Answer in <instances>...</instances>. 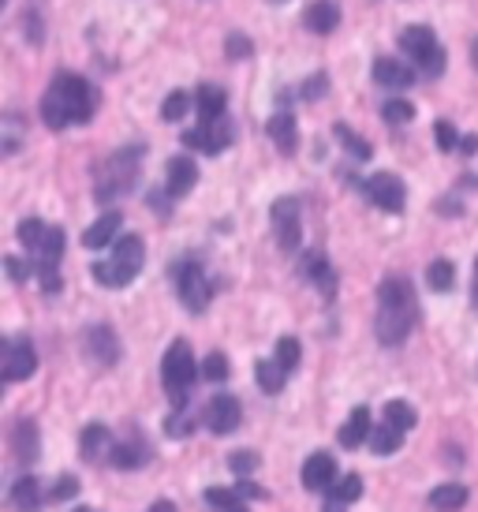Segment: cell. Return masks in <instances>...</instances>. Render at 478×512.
Listing matches in <instances>:
<instances>
[{
    "mask_svg": "<svg viewBox=\"0 0 478 512\" xmlns=\"http://www.w3.org/2000/svg\"><path fill=\"white\" fill-rule=\"evenodd\" d=\"M400 441H404V430L381 423V427L370 434V449H374L378 456H389V453H396V449H400Z\"/></svg>",
    "mask_w": 478,
    "mask_h": 512,
    "instance_id": "31",
    "label": "cell"
},
{
    "mask_svg": "<svg viewBox=\"0 0 478 512\" xmlns=\"http://www.w3.org/2000/svg\"><path fill=\"white\" fill-rule=\"evenodd\" d=\"M34 370H38V352L27 337L4 344V382H27Z\"/></svg>",
    "mask_w": 478,
    "mask_h": 512,
    "instance_id": "11",
    "label": "cell"
},
{
    "mask_svg": "<svg viewBox=\"0 0 478 512\" xmlns=\"http://www.w3.org/2000/svg\"><path fill=\"white\" fill-rule=\"evenodd\" d=\"M269 139L277 143V150L281 154H296V143H299V131H296V116L292 113H273L269 116Z\"/></svg>",
    "mask_w": 478,
    "mask_h": 512,
    "instance_id": "18",
    "label": "cell"
},
{
    "mask_svg": "<svg viewBox=\"0 0 478 512\" xmlns=\"http://www.w3.org/2000/svg\"><path fill=\"white\" fill-rule=\"evenodd\" d=\"M452 281H456V266H452L449 258H437L426 266V285L434 288V292H449Z\"/></svg>",
    "mask_w": 478,
    "mask_h": 512,
    "instance_id": "30",
    "label": "cell"
},
{
    "mask_svg": "<svg viewBox=\"0 0 478 512\" xmlns=\"http://www.w3.org/2000/svg\"><path fill=\"white\" fill-rule=\"evenodd\" d=\"M236 494H239V498H266V490H262V486H254V483H247V479H239Z\"/></svg>",
    "mask_w": 478,
    "mask_h": 512,
    "instance_id": "50",
    "label": "cell"
},
{
    "mask_svg": "<svg viewBox=\"0 0 478 512\" xmlns=\"http://www.w3.org/2000/svg\"><path fill=\"white\" fill-rule=\"evenodd\" d=\"M381 116H385L389 124H408L411 116H415V109H411V101H389V105L381 109Z\"/></svg>",
    "mask_w": 478,
    "mask_h": 512,
    "instance_id": "45",
    "label": "cell"
},
{
    "mask_svg": "<svg viewBox=\"0 0 478 512\" xmlns=\"http://www.w3.org/2000/svg\"><path fill=\"white\" fill-rule=\"evenodd\" d=\"M333 135H337L340 146H344V150H348L352 157H359V161H366V157L374 154V150H370V143H366V139H359V135H355L348 124H337V128H333Z\"/></svg>",
    "mask_w": 478,
    "mask_h": 512,
    "instance_id": "36",
    "label": "cell"
},
{
    "mask_svg": "<svg viewBox=\"0 0 478 512\" xmlns=\"http://www.w3.org/2000/svg\"><path fill=\"white\" fill-rule=\"evenodd\" d=\"M206 427L213 430V434H232V430L239 427V419H243V408H239V400L232 397V393H221V397H213L210 404H206Z\"/></svg>",
    "mask_w": 478,
    "mask_h": 512,
    "instance_id": "12",
    "label": "cell"
},
{
    "mask_svg": "<svg viewBox=\"0 0 478 512\" xmlns=\"http://www.w3.org/2000/svg\"><path fill=\"white\" fill-rule=\"evenodd\" d=\"M75 494H79V479H75V475H60L49 498H53V501H71Z\"/></svg>",
    "mask_w": 478,
    "mask_h": 512,
    "instance_id": "46",
    "label": "cell"
},
{
    "mask_svg": "<svg viewBox=\"0 0 478 512\" xmlns=\"http://www.w3.org/2000/svg\"><path fill=\"white\" fill-rule=\"evenodd\" d=\"M27 38H34V45H42V19L27 15Z\"/></svg>",
    "mask_w": 478,
    "mask_h": 512,
    "instance_id": "51",
    "label": "cell"
},
{
    "mask_svg": "<svg viewBox=\"0 0 478 512\" xmlns=\"http://www.w3.org/2000/svg\"><path fill=\"white\" fill-rule=\"evenodd\" d=\"M225 53H228V60H251L254 57V42L247 38V34L232 30V34L225 38Z\"/></svg>",
    "mask_w": 478,
    "mask_h": 512,
    "instance_id": "38",
    "label": "cell"
},
{
    "mask_svg": "<svg viewBox=\"0 0 478 512\" xmlns=\"http://www.w3.org/2000/svg\"><path fill=\"white\" fill-rule=\"evenodd\" d=\"M464 505H467V486L460 483H445L430 494V509L434 512H460Z\"/></svg>",
    "mask_w": 478,
    "mask_h": 512,
    "instance_id": "26",
    "label": "cell"
},
{
    "mask_svg": "<svg viewBox=\"0 0 478 512\" xmlns=\"http://www.w3.org/2000/svg\"><path fill=\"white\" fill-rule=\"evenodd\" d=\"M0 143H4V154H15L19 143H23V120L15 113L4 116V135H0Z\"/></svg>",
    "mask_w": 478,
    "mask_h": 512,
    "instance_id": "39",
    "label": "cell"
},
{
    "mask_svg": "<svg viewBox=\"0 0 478 512\" xmlns=\"http://www.w3.org/2000/svg\"><path fill=\"white\" fill-rule=\"evenodd\" d=\"M45 232H49V225L38 221V217H23V221H19V243L30 247V251H38V247H42Z\"/></svg>",
    "mask_w": 478,
    "mask_h": 512,
    "instance_id": "35",
    "label": "cell"
},
{
    "mask_svg": "<svg viewBox=\"0 0 478 512\" xmlns=\"http://www.w3.org/2000/svg\"><path fill=\"white\" fill-rule=\"evenodd\" d=\"M400 49L411 57L419 75L437 79V75L445 72V49H441V42H437V34L430 27H408L400 34Z\"/></svg>",
    "mask_w": 478,
    "mask_h": 512,
    "instance_id": "6",
    "label": "cell"
},
{
    "mask_svg": "<svg viewBox=\"0 0 478 512\" xmlns=\"http://www.w3.org/2000/svg\"><path fill=\"white\" fill-rule=\"evenodd\" d=\"M83 344H86V352L98 359V363H116L120 359V341H116V333L105 322H98V326H90L83 333Z\"/></svg>",
    "mask_w": 478,
    "mask_h": 512,
    "instance_id": "15",
    "label": "cell"
},
{
    "mask_svg": "<svg viewBox=\"0 0 478 512\" xmlns=\"http://www.w3.org/2000/svg\"><path fill=\"white\" fill-rule=\"evenodd\" d=\"M232 139H236V128L228 124V116L225 120H213V124H198L195 131L183 135V143L202 150V154H221V150L232 146Z\"/></svg>",
    "mask_w": 478,
    "mask_h": 512,
    "instance_id": "10",
    "label": "cell"
},
{
    "mask_svg": "<svg viewBox=\"0 0 478 512\" xmlns=\"http://www.w3.org/2000/svg\"><path fill=\"white\" fill-rule=\"evenodd\" d=\"M34 270H38V277H42L45 296H57L60 292V262H38Z\"/></svg>",
    "mask_w": 478,
    "mask_h": 512,
    "instance_id": "43",
    "label": "cell"
},
{
    "mask_svg": "<svg viewBox=\"0 0 478 512\" xmlns=\"http://www.w3.org/2000/svg\"><path fill=\"white\" fill-rule=\"evenodd\" d=\"M198 116H202V124H213V120H225V90L221 86H198Z\"/></svg>",
    "mask_w": 478,
    "mask_h": 512,
    "instance_id": "24",
    "label": "cell"
},
{
    "mask_svg": "<svg viewBox=\"0 0 478 512\" xmlns=\"http://www.w3.org/2000/svg\"><path fill=\"white\" fill-rule=\"evenodd\" d=\"M4 270H8V277H12V281H27V277H30L27 266H23L19 258H12V255L4 258Z\"/></svg>",
    "mask_w": 478,
    "mask_h": 512,
    "instance_id": "49",
    "label": "cell"
},
{
    "mask_svg": "<svg viewBox=\"0 0 478 512\" xmlns=\"http://www.w3.org/2000/svg\"><path fill=\"white\" fill-rule=\"evenodd\" d=\"M146 512H176V509H172V501H154Z\"/></svg>",
    "mask_w": 478,
    "mask_h": 512,
    "instance_id": "53",
    "label": "cell"
},
{
    "mask_svg": "<svg viewBox=\"0 0 478 512\" xmlns=\"http://www.w3.org/2000/svg\"><path fill=\"white\" fill-rule=\"evenodd\" d=\"M172 281H176V296H180V303L191 314H202L206 307H210V281H206V273H202L198 262H191V258L176 262V266H172Z\"/></svg>",
    "mask_w": 478,
    "mask_h": 512,
    "instance_id": "7",
    "label": "cell"
},
{
    "mask_svg": "<svg viewBox=\"0 0 478 512\" xmlns=\"http://www.w3.org/2000/svg\"><path fill=\"white\" fill-rule=\"evenodd\" d=\"M303 270H307L310 277L318 281V288H322L325 296H333V292H337V273H333V266H329V262H325V258L318 255V251H314V255H307Z\"/></svg>",
    "mask_w": 478,
    "mask_h": 512,
    "instance_id": "27",
    "label": "cell"
},
{
    "mask_svg": "<svg viewBox=\"0 0 478 512\" xmlns=\"http://www.w3.org/2000/svg\"><path fill=\"white\" fill-rule=\"evenodd\" d=\"M273 4H284V0H273Z\"/></svg>",
    "mask_w": 478,
    "mask_h": 512,
    "instance_id": "58",
    "label": "cell"
},
{
    "mask_svg": "<svg viewBox=\"0 0 478 512\" xmlns=\"http://www.w3.org/2000/svg\"><path fill=\"white\" fill-rule=\"evenodd\" d=\"M475 64H478V42H475Z\"/></svg>",
    "mask_w": 478,
    "mask_h": 512,
    "instance_id": "56",
    "label": "cell"
},
{
    "mask_svg": "<svg viewBox=\"0 0 478 512\" xmlns=\"http://www.w3.org/2000/svg\"><path fill=\"white\" fill-rule=\"evenodd\" d=\"M142 262H146V247H142L139 236H120L113 255L105 258V262H94V281L109 288H124L139 277Z\"/></svg>",
    "mask_w": 478,
    "mask_h": 512,
    "instance_id": "4",
    "label": "cell"
},
{
    "mask_svg": "<svg viewBox=\"0 0 478 512\" xmlns=\"http://www.w3.org/2000/svg\"><path fill=\"white\" fill-rule=\"evenodd\" d=\"M165 430H169L172 438H183V434H191V419H187V415H172L169 423H165Z\"/></svg>",
    "mask_w": 478,
    "mask_h": 512,
    "instance_id": "48",
    "label": "cell"
},
{
    "mask_svg": "<svg viewBox=\"0 0 478 512\" xmlns=\"http://www.w3.org/2000/svg\"><path fill=\"white\" fill-rule=\"evenodd\" d=\"M333 483H337V460L329 453H310L303 464V486L318 494V490H333Z\"/></svg>",
    "mask_w": 478,
    "mask_h": 512,
    "instance_id": "13",
    "label": "cell"
},
{
    "mask_svg": "<svg viewBox=\"0 0 478 512\" xmlns=\"http://www.w3.org/2000/svg\"><path fill=\"white\" fill-rule=\"evenodd\" d=\"M8 505H12V512H38L42 509V483L34 475H23L8 494Z\"/></svg>",
    "mask_w": 478,
    "mask_h": 512,
    "instance_id": "21",
    "label": "cell"
},
{
    "mask_svg": "<svg viewBox=\"0 0 478 512\" xmlns=\"http://www.w3.org/2000/svg\"><path fill=\"white\" fill-rule=\"evenodd\" d=\"M303 23H307V30H314V34H333L340 23V8L333 0H314L307 12H303Z\"/></svg>",
    "mask_w": 478,
    "mask_h": 512,
    "instance_id": "22",
    "label": "cell"
},
{
    "mask_svg": "<svg viewBox=\"0 0 478 512\" xmlns=\"http://www.w3.org/2000/svg\"><path fill=\"white\" fill-rule=\"evenodd\" d=\"M471 299L478 303V262H475V288H471Z\"/></svg>",
    "mask_w": 478,
    "mask_h": 512,
    "instance_id": "55",
    "label": "cell"
},
{
    "mask_svg": "<svg viewBox=\"0 0 478 512\" xmlns=\"http://www.w3.org/2000/svg\"><path fill=\"white\" fill-rule=\"evenodd\" d=\"M434 135H437V150H460V135H456V128H452L449 120H437L434 124Z\"/></svg>",
    "mask_w": 478,
    "mask_h": 512,
    "instance_id": "44",
    "label": "cell"
},
{
    "mask_svg": "<svg viewBox=\"0 0 478 512\" xmlns=\"http://www.w3.org/2000/svg\"><path fill=\"white\" fill-rule=\"evenodd\" d=\"M370 434H374V427H370V408L359 404V408H352V415H348V423L340 427L337 438L344 449H359L363 441H370Z\"/></svg>",
    "mask_w": 478,
    "mask_h": 512,
    "instance_id": "17",
    "label": "cell"
},
{
    "mask_svg": "<svg viewBox=\"0 0 478 512\" xmlns=\"http://www.w3.org/2000/svg\"><path fill=\"white\" fill-rule=\"evenodd\" d=\"M75 512H94V509H75Z\"/></svg>",
    "mask_w": 478,
    "mask_h": 512,
    "instance_id": "57",
    "label": "cell"
},
{
    "mask_svg": "<svg viewBox=\"0 0 478 512\" xmlns=\"http://www.w3.org/2000/svg\"><path fill=\"white\" fill-rule=\"evenodd\" d=\"M202 378H206V382H228L225 352H210V356L202 359Z\"/></svg>",
    "mask_w": 478,
    "mask_h": 512,
    "instance_id": "40",
    "label": "cell"
},
{
    "mask_svg": "<svg viewBox=\"0 0 478 512\" xmlns=\"http://www.w3.org/2000/svg\"><path fill=\"white\" fill-rule=\"evenodd\" d=\"M98 109V90L83 75L60 72L42 98V120L49 131H64L71 124H90Z\"/></svg>",
    "mask_w": 478,
    "mask_h": 512,
    "instance_id": "1",
    "label": "cell"
},
{
    "mask_svg": "<svg viewBox=\"0 0 478 512\" xmlns=\"http://www.w3.org/2000/svg\"><path fill=\"white\" fill-rule=\"evenodd\" d=\"M322 512H344V505H340V501H329V505H325Z\"/></svg>",
    "mask_w": 478,
    "mask_h": 512,
    "instance_id": "54",
    "label": "cell"
},
{
    "mask_svg": "<svg viewBox=\"0 0 478 512\" xmlns=\"http://www.w3.org/2000/svg\"><path fill=\"white\" fill-rule=\"evenodd\" d=\"M363 191H366V199L374 202L378 210H385V214H400L404 202H408V187H404V180L393 176V172H374L363 184Z\"/></svg>",
    "mask_w": 478,
    "mask_h": 512,
    "instance_id": "9",
    "label": "cell"
},
{
    "mask_svg": "<svg viewBox=\"0 0 478 512\" xmlns=\"http://www.w3.org/2000/svg\"><path fill=\"white\" fill-rule=\"evenodd\" d=\"M12 453H15V460H19L23 468L38 460V453H42V434H38V423H34V419H19V423H15Z\"/></svg>",
    "mask_w": 478,
    "mask_h": 512,
    "instance_id": "14",
    "label": "cell"
},
{
    "mask_svg": "<svg viewBox=\"0 0 478 512\" xmlns=\"http://www.w3.org/2000/svg\"><path fill=\"white\" fill-rule=\"evenodd\" d=\"M191 109V94H183V90H172L169 98L161 101V120L165 124H180L183 116Z\"/></svg>",
    "mask_w": 478,
    "mask_h": 512,
    "instance_id": "34",
    "label": "cell"
},
{
    "mask_svg": "<svg viewBox=\"0 0 478 512\" xmlns=\"http://www.w3.org/2000/svg\"><path fill=\"white\" fill-rule=\"evenodd\" d=\"M113 445L116 441L105 423H90L83 430V438H79V453H83V460H101L105 453H113Z\"/></svg>",
    "mask_w": 478,
    "mask_h": 512,
    "instance_id": "20",
    "label": "cell"
},
{
    "mask_svg": "<svg viewBox=\"0 0 478 512\" xmlns=\"http://www.w3.org/2000/svg\"><path fill=\"white\" fill-rule=\"evenodd\" d=\"M363 498V479L359 475H344V479H337L333 483V490H329V501H340V505H352V501Z\"/></svg>",
    "mask_w": 478,
    "mask_h": 512,
    "instance_id": "33",
    "label": "cell"
},
{
    "mask_svg": "<svg viewBox=\"0 0 478 512\" xmlns=\"http://www.w3.org/2000/svg\"><path fill=\"white\" fill-rule=\"evenodd\" d=\"M206 505H210L213 512H247L243 498H239L236 490H225V486H210V490H206Z\"/></svg>",
    "mask_w": 478,
    "mask_h": 512,
    "instance_id": "29",
    "label": "cell"
},
{
    "mask_svg": "<svg viewBox=\"0 0 478 512\" xmlns=\"http://www.w3.org/2000/svg\"><path fill=\"white\" fill-rule=\"evenodd\" d=\"M195 184H198L195 161H191V157H172L169 161V195L172 199H183Z\"/></svg>",
    "mask_w": 478,
    "mask_h": 512,
    "instance_id": "19",
    "label": "cell"
},
{
    "mask_svg": "<svg viewBox=\"0 0 478 512\" xmlns=\"http://www.w3.org/2000/svg\"><path fill=\"white\" fill-rule=\"evenodd\" d=\"M460 154H478V135H464V139H460Z\"/></svg>",
    "mask_w": 478,
    "mask_h": 512,
    "instance_id": "52",
    "label": "cell"
},
{
    "mask_svg": "<svg viewBox=\"0 0 478 512\" xmlns=\"http://www.w3.org/2000/svg\"><path fill=\"white\" fill-rule=\"evenodd\" d=\"M325 86H329V79H325V75H314V79H307V86L299 90V98H303V101L322 98V94H325Z\"/></svg>",
    "mask_w": 478,
    "mask_h": 512,
    "instance_id": "47",
    "label": "cell"
},
{
    "mask_svg": "<svg viewBox=\"0 0 478 512\" xmlns=\"http://www.w3.org/2000/svg\"><path fill=\"white\" fill-rule=\"evenodd\" d=\"M109 460H113L120 471H131V468H142V464L150 460V449H146L142 441H116Z\"/></svg>",
    "mask_w": 478,
    "mask_h": 512,
    "instance_id": "25",
    "label": "cell"
},
{
    "mask_svg": "<svg viewBox=\"0 0 478 512\" xmlns=\"http://www.w3.org/2000/svg\"><path fill=\"white\" fill-rule=\"evenodd\" d=\"M419 322V303L408 277H385L378 285V322L374 333L385 348H400Z\"/></svg>",
    "mask_w": 478,
    "mask_h": 512,
    "instance_id": "2",
    "label": "cell"
},
{
    "mask_svg": "<svg viewBox=\"0 0 478 512\" xmlns=\"http://www.w3.org/2000/svg\"><path fill=\"white\" fill-rule=\"evenodd\" d=\"M273 228H277V243H281V251L288 255H296L299 251V240H303V210H299V199L292 195H284V199L273 202Z\"/></svg>",
    "mask_w": 478,
    "mask_h": 512,
    "instance_id": "8",
    "label": "cell"
},
{
    "mask_svg": "<svg viewBox=\"0 0 478 512\" xmlns=\"http://www.w3.org/2000/svg\"><path fill=\"white\" fill-rule=\"evenodd\" d=\"M120 225H124V217L116 214V210H109V214H101L94 225L83 232V247H90V251H98V247H105V243H113V236L120 232Z\"/></svg>",
    "mask_w": 478,
    "mask_h": 512,
    "instance_id": "23",
    "label": "cell"
},
{
    "mask_svg": "<svg viewBox=\"0 0 478 512\" xmlns=\"http://www.w3.org/2000/svg\"><path fill=\"white\" fill-rule=\"evenodd\" d=\"M228 468L236 471L239 479H247V475H254V471H258V453H251V449H239V453L228 456Z\"/></svg>",
    "mask_w": 478,
    "mask_h": 512,
    "instance_id": "42",
    "label": "cell"
},
{
    "mask_svg": "<svg viewBox=\"0 0 478 512\" xmlns=\"http://www.w3.org/2000/svg\"><path fill=\"white\" fill-rule=\"evenodd\" d=\"M195 352H191V344L187 341H172L165 359H161V382H165V393L169 400L176 404V412H180L187 397H191V389H195Z\"/></svg>",
    "mask_w": 478,
    "mask_h": 512,
    "instance_id": "5",
    "label": "cell"
},
{
    "mask_svg": "<svg viewBox=\"0 0 478 512\" xmlns=\"http://www.w3.org/2000/svg\"><path fill=\"white\" fill-rule=\"evenodd\" d=\"M60 255H64V228H49L45 243L38 247V262H60Z\"/></svg>",
    "mask_w": 478,
    "mask_h": 512,
    "instance_id": "37",
    "label": "cell"
},
{
    "mask_svg": "<svg viewBox=\"0 0 478 512\" xmlns=\"http://www.w3.org/2000/svg\"><path fill=\"white\" fill-rule=\"evenodd\" d=\"M284 378H288V370H284L277 359H262V363H258V385H262L266 393H281Z\"/></svg>",
    "mask_w": 478,
    "mask_h": 512,
    "instance_id": "32",
    "label": "cell"
},
{
    "mask_svg": "<svg viewBox=\"0 0 478 512\" xmlns=\"http://www.w3.org/2000/svg\"><path fill=\"white\" fill-rule=\"evenodd\" d=\"M385 423L408 434V430L419 423V415H415V408H411L408 400H389V404H385Z\"/></svg>",
    "mask_w": 478,
    "mask_h": 512,
    "instance_id": "28",
    "label": "cell"
},
{
    "mask_svg": "<svg viewBox=\"0 0 478 512\" xmlns=\"http://www.w3.org/2000/svg\"><path fill=\"white\" fill-rule=\"evenodd\" d=\"M139 165H142V146L139 143L120 146V150H113V154L105 157L98 176H94V195H98V202L124 199L127 191L135 187V180H139Z\"/></svg>",
    "mask_w": 478,
    "mask_h": 512,
    "instance_id": "3",
    "label": "cell"
},
{
    "mask_svg": "<svg viewBox=\"0 0 478 512\" xmlns=\"http://www.w3.org/2000/svg\"><path fill=\"white\" fill-rule=\"evenodd\" d=\"M374 83L393 86V90H404V86H415V72H411L404 60L378 57V60H374Z\"/></svg>",
    "mask_w": 478,
    "mask_h": 512,
    "instance_id": "16",
    "label": "cell"
},
{
    "mask_svg": "<svg viewBox=\"0 0 478 512\" xmlns=\"http://www.w3.org/2000/svg\"><path fill=\"white\" fill-rule=\"evenodd\" d=\"M299 352H303V348H299V341L296 337H281V341H277V363H281L284 370H296L299 367Z\"/></svg>",
    "mask_w": 478,
    "mask_h": 512,
    "instance_id": "41",
    "label": "cell"
}]
</instances>
